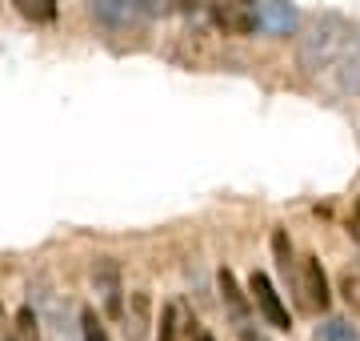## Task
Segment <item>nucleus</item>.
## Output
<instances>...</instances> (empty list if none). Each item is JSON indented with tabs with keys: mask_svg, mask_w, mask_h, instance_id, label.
<instances>
[{
	"mask_svg": "<svg viewBox=\"0 0 360 341\" xmlns=\"http://www.w3.org/2000/svg\"><path fill=\"white\" fill-rule=\"evenodd\" d=\"M148 321H153V302H148V293H144V289H136V293H132V317H129V326H124L129 341H144Z\"/></svg>",
	"mask_w": 360,
	"mask_h": 341,
	"instance_id": "obj_9",
	"label": "nucleus"
},
{
	"mask_svg": "<svg viewBox=\"0 0 360 341\" xmlns=\"http://www.w3.org/2000/svg\"><path fill=\"white\" fill-rule=\"evenodd\" d=\"M89 8L108 32H141L156 13V0H89Z\"/></svg>",
	"mask_w": 360,
	"mask_h": 341,
	"instance_id": "obj_2",
	"label": "nucleus"
},
{
	"mask_svg": "<svg viewBox=\"0 0 360 341\" xmlns=\"http://www.w3.org/2000/svg\"><path fill=\"white\" fill-rule=\"evenodd\" d=\"M257 13H260V28L272 32V37H292L296 25H300V13L288 0H257Z\"/></svg>",
	"mask_w": 360,
	"mask_h": 341,
	"instance_id": "obj_7",
	"label": "nucleus"
},
{
	"mask_svg": "<svg viewBox=\"0 0 360 341\" xmlns=\"http://www.w3.org/2000/svg\"><path fill=\"white\" fill-rule=\"evenodd\" d=\"M80 341H108L96 309H80Z\"/></svg>",
	"mask_w": 360,
	"mask_h": 341,
	"instance_id": "obj_13",
	"label": "nucleus"
},
{
	"mask_svg": "<svg viewBox=\"0 0 360 341\" xmlns=\"http://www.w3.org/2000/svg\"><path fill=\"white\" fill-rule=\"evenodd\" d=\"M316 337L321 341H356V329L348 326V321H340V317H333V321H324L316 329Z\"/></svg>",
	"mask_w": 360,
	"mask_h": 341,
	"instance_id": "obj_12",
	"label": "nucleus"
},
{
	"mask_svg": "<svg viewBox=\"0 0 360 341\" xmlns=\"http://www.w3.org/2000/svg\"><path fill=\"white\" fill-rule=\"evenodd\" d=\"M240 341H264L260 333H252V326H240Z\"/></svg>",
	"mask_w": 360,
	"mask_h": 341,
	"instance_id": "obj_20",
	"label": "nucleus"
},
{
	"mask_svg": "<svg viewBox=\"0 0 360 341\" xmlns=\"http://www.w3.org/2000/svg\"><path fill=\"white\" fill-rule=\"evenodd\" d=\"M340 293H345L352 305H360V277L356 273H345V277H340Z\"/></svg>",
	"mask_w": 360,
	"mask_h": 341,
	"instance_id": "obj_17",
	"label": "nucleus"
},
{
	"mask_svg": "<svg viewBox=\"0 0 360 341\" xmlns=\"http://www.w3.org/2000/svg\"><path fill=\"white\" fill-rule=\"evenodd\" d=\"M156 341H180V309L176 305H165V314H160V333Z\"/></svg>",
	"mask_w": 360,
	"mask_h": 341,
	"instance_id": "obj_16",
	"label": "nucleus"
},
{
	"mask_svg": "<svg viewBox=\"0 0 360 341\" xmlns=\"http://www.w3.org/2000/svg\"><path fill=\"white\" fill-rule=\"evenodd\" d=\"M180 8L193 16V13H212V0H180Z\"/></svg>",
	"mask_w": 360,
	"mask_h": 341,
	"instance_id": "obj_18",
	"label": "nucleus"
},
{
	"mask_svg": "<svg viewBox=\"0 0 360 341\" xmlns=\"http://www.w3.org/2000/svg\"><path fill=\"white\" fill-rule=\"evenodd\" d=\"M44 305H49V329H52V341H77V337H80V326H68V317H65V309H60V302L44 293Z\"/></svg>",
	"mask_w": 360,
	"mask_h": 341,
	"instance_id": "obj_10",
	"label": "nucleus"
},
{
	"mask_svg": "<svg viewBox=\"0 0 360 341\" xmlns=\"http://www.w3.org/2000/svg\"><path fill=\"white\" fill-rule=\"evenodd\" d=\"M16 329H20L25 341H40V314L32 309V305H25V309L16 314Z\"/></svg>",
	"mask_w": 360,
	"mask_h": 341,
	"instance_id": "obj_15",
	"label": "nucleus"
},
{
	"mask_svg": "<svg viewBox=\"0 0 360 341\" xmlns=\"http://www.w3.org/2000/svg\"><path fill=\"white\" fill-rule=\"evenodd\" d=\"M296 297H300V309L309 314H324L333 293H328V277L321 269V257H300L296 261Z\"/></svg>",
	"mask_w": 360,
	"mask_h": 341,
	"instance_id": "obj_3",
	"label": "nucleus"
},
{
	"mask_svg": "<svg viewBox=\"0 0 360 341\" xmlns=\"http://www.w3.org/2000/svg\"><path fill=\"white\" fill-rule=\"evenodd\" d=\"M0 326H4V309H0Z\"/></svg>",
	"mask_w": 360,
	"mask_h": 341,
	"instance_id": "obj_22",
	"label": "nucleus"
},
{
	"mask_svg": "<svg viewBox=\"0 0 360 341\" xmlns=\"http://www.w3.org/2000/svg\"><path fill=\"white\" fill-rule=\"evenodd\" d=\"M212 20L224 37H257L260 32L257 0H212Z\"/></svg>",
	"mask_w": 360,
	"mask_h": 341,
	"instance_id": "obj_4",
	"label": "nucleus"
},
{
	"mask_svg": "<svg viewBox=\"0 0 360 341\" xmlns=\"http://www.w3.org/2000/svg\"><path fill=\"white\" fill-rule=\"evenodd\" d=\"M272 253H276L281 273L288 277V269H292V241H288V233H284V229H276V233H272Z\"/></svg>",
	"mask_w": 360,
	"mask_h": 341,
	"instance_id": "obj_14",
	"label": "nucleus"
},
{
	"mask_svg": "<svg viewBox=\"0 0 360 341\" xmlns=\"http://www.w3.org/2000/svg\"><path fill=\"white\" fill-rule=\"evenodd\" d=\"M92 289L101 297V309L104 317L120 321L124 317V281H120V265L112 257H96L92 261Z\"/></svg>",
	"mask_w": 360,
	"mask_h": 341,
	"instance_id": "obj_5",
	"label": "nucleus"
},
{
	"mask_svg": "<svg viewBox=\"0 0 360 341\" xmlns=\"http://www.w3.org/2000/svg\"><path fill=\"white\" fill-rule=\"evenodd\" d=\"M348 44H352V25L340 20V16H321V20H312L309 32L300 37V65L312 68V73H316V68H328Z\"/></svg>",
	"mask_w": 360,
	"mask_h": 341,
	"instance_id": "obj_1",
	"label": "nucleus"
},
{
	"mask_svg": "<svg viewBox=\"0 0 360 341\" xmlns=\"http://www.w3.org/2000/svg\"><path fill=\"white\" fill-rule=\"evenodd\" d=\"M188 337H193V341H212L205 329H200V321H188Z\"/></svg>",
	"mask_w": 360,
	"mask_h": 341,
	"instance_id": "obj_19",
	"label": "nucleus"
},
{
	"mask_svg": "<svg viewBox=\"0 0 360 341\" xmlns=\"http://www.w3.org/2000/svg\"><path fill=\"white\" fill-rule=\"evenodd\" d=\"M352 225H360V205H356V213H352Z\"/></svg>",
	"mask_w": 360,
	"mask_h": 341,
	"instance_id": "obj_21",
	"label": "nucleus"
},
{
	"mask_svg": "<svg viewBox=\"0 0 360 341\" xmlns=\"http://www.w3.org/2000/svg\"><path fill=\"white\" fill-rule=\"evenodd\" d=\"M20 16L32 20V25H52L56 20V0H13Z\"/></svg>",
	"mask_w": 360,
	"mask_h": 341,
	"instance_id": "obj_11",
	"label": "nucleus"
},
{
	"mask_svg": "<svg viewBox=\"0 0 360 341\" xmlns=\"http://www.w3.org/2000/svg\"><path fill=\"white\" fill-rule=\"evenodd\" d=\"M248 293H252V302H257L260 317H264L272 329H292V317H288V309H284L281 293L272 289L269 273H260V269H257V273L248 277Z\"/></svg>",
	"mask_w": 360,
	"mask_h": 341,
	"instance_id": "obj_6",
	"label": "nucleus"
},
{
	"mask_svg": "<svg viewBox=\"0 0 360 341\" xmlns=\"http://www.w3.org/2000/svg\"><path fill=\"white\" fill-rule=\"evenodd\" d=\"M220 293H224V305H229L236 329L248 326V297L240 293V285H236V277H232L229 269H220Z\"/></svg>",
	"mask_w": 360,
	"mask_h": 341,
	"instance_id": "obj_8",
	"label": "nucleus"
}]
</instances>
